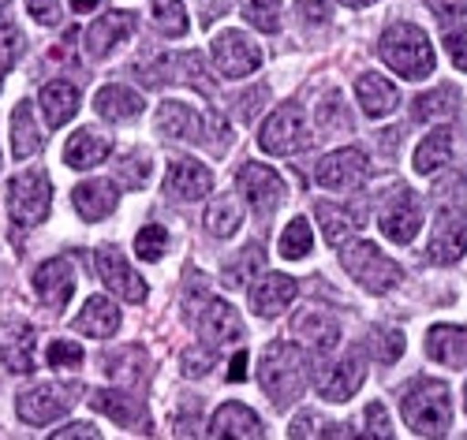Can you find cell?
<instances>
[{
  "label": "cell",
  "mask_w": 467,
  "mask_h": 440,
  "mask_svg": "<svg viewBox=\"0 0 467 440\" xmlns=\"http://www.w3.org/2000/svg\"><path fill=\"white\" fill-rule=\"evenodd\" d=\"M0 83H5V67H0Z\"/></svg>",
  "instance_id": "cell-63"
},
{
  "label": "cell",
  "mask_w": 467,
  "mask_h": 440,
  "mask_svg": "<svg viewBox=\"0 0 467 440\" xmlns=\"http://www.w3.org/2000/svg\"><path fill=\"white\" fill-rule=\"evenodd\" d=\"M356 94H359V105H363V112L367 116H389L397 105H400V94H397V87L389 83V78H381V75H359V83H356Z\"/></svg>",
  "instance_id": "cell-29"
},
{
  "label": "cell",
  "mask_w": 467,
  "mask_h": 440,
  "mask_svg": "<svg viewBox=\"0 0 467 440\" xmlns=\"http://www.w3.org/2000/svg\"><path fill=\"white\" fill-rule=\"evenodd\" d=\"M426 354L441 366H463L467 363V325H434L426 333Z\"/></svg>",
  "instance_id": "cell-26"
},
{
  "label": "cell",
  "mask_w": 467,
  "mask_h": 440,
  "mask_svg": "<svg viewBox=\"0 0 467 440\" xmlns=\"http://www.w3.org/2000/svg\"><path fill=\"white\" fill-rule=\"evenodd\" d=\"M340 261L348 269V276L356 280V284H363L367 292L374 295H385V292H393L400 280H404V269L393 261V258H385L374 243H352V247H340Z\"/></svg>",
  "instance_id": "cell-4"
},
{
  "label": "cell",
  "mask_w": 467,
  "mask_h": 440,
  "mask_svg": "<svg viewBox=\"0 0 467 440\" xmlns=\"http://www.w3.org/2000/svg\"><path fill=\"white\" fill-rule=\"evenodd\" d=\"M19 56H23V34H19V26L8 23V19H0V67L8 71Z\"/></svg>",
  "instance_id": "cell-47"
},
{
  "label": "cell",
  "mask_w": 467,
  "mask_h": 440,
  "mask_svg": "<svg viewBox=\"0 0 467 440\" xmlns=\"http://www.w3.org/2000/svg\"><path fill=\"white\" fill-rule=\"evenodd\" d=\"M37 146H42V135H37V128H34V108L26 101H19L16 112H12V157L26 161Z\"/></svg>",
  "instance_id": "cell-34"
},
{
  "label": "cell",
  "mask_w": 467,
  "mask_h": 440,
  "mask_svg": "<svg viewBox=\"0 0 467 440\" xmlns=\"http://www.w3.org/2000/svg\"><path fill=\"white\" fill-rule=\"evenodd\" d=\"M75 329L94 340H109L120 333V310H116V302L109 295H94V299H87L83 313L75 317Z\"/></svg>",
  "instance_id": "cell-20"
},
{
  "label": "cell",
  "mask_w": 467,
  "mask_h": 440,
  "mask_svg": "<svg viewBox=\"0 0 467 440\" xmlns=\"http://www.w3.org/2000/svg\"><path fill=\"white\" fill-rule=\"evenodd\" d=\"M367 433L378 436V440L397 436V433H393V422H389V414H385L381 404H370V407H367Z\"/></svg>",
  "instance_id": "cell-50"
},
{
  "label": "cell",
  "mask_w": 467,
  "mask_h": 440,
  "mask_svg": "<svg viewBox=\"0 0 467 440\" xmlns=\"http://www.w3.org/2000/svg\"><path fill=\"white\" fill-rule=\"evenodd\" d=\"M258 265H262V247L254 243V247L240 251V265H232V269L224 272V284H228V288H244V284H247V272H254Z\"/></svg>",
  "instance_id": "cell-49"
},
{
  "label": "cell",
  "mask_w": 467,
  "mask_h": 440,
  "mask_svg": "<svg viewBox=\"0 0 467 440\" xmlns=\"http://www.w3.org/2000/svg\"><path fill=\"white\" fill-rule=\"evenodd\" d=\"M367 157L359 149H337L329 157H322V165L315 169V179L329 190H352L367 179Z\"/></svg>",
  "instance_id": "cell-12"
},
{
  "label": "cell",
  "mask_w": 467,
  "mask_h": 440,
  "mask_svg": "<svg viewBox=\"0 0 467 440\" xmlns=\"http://www.w3.org/2000/svg\"><path fill=\"white\" fill-rule=\"evenodd\" d=\"M318 220H322V228H326L329 247H344L348 239H352V231H356L352 217H348V213H340L337 206H318Z\"/></svg>",
  "instance_id": "cell-40"
},
{
  "label": "cell",
  "mask_w": 467,
  "mask_h": 440,
  "mask_svg": "<svg viewBox=\"0 0 467 440\" xmlns=\"http://www.w3.org/2000/svg\"><path fill=\"white\" fill-rule=\"evenodd\" d=\"M363 363L352 354V358H340V363L329 370V373H322L318 377V395L322 399H329V404H340V399H352L356 392H359V384H363Z\"/></svg>",
  "instance_id": "cell-22"
},
{
  "label": "cell",
  "mask_w": 467,
  "mask_h": 440,
  "mask_svg": "<svg viewBox=\"0 0 467 440\" xmlns=\"http://www.w3.org/2000/svg\"><path fill=\"white\" fill-rule=\"evenodd\" d=\"M422 5L431 8L434 15H441V19H452V15L467 12V0H422Z\"/></svg>",
  "instance_id": "cell-56"
},
{
  "label": "cell",
  "mask_w": 467,
  "mask_h": 440,
  "mask_svg": "<svg viewBox=\"0 0 467 440\" xmlns=\"http://www.w3.org/2000/svg\"><path fill=\"white\" fill-rule=\"evenodd\" d=\"M94 108L105 119H135L142 112V97L131 94L128 87H105V90H98Z\"/></svg>",
  "instance_id": "cell-33"
},
{
  "label": "cell",
  "mask_w": 467,
  "mask_h": 440,
  "mask_svg": "<svg viewBox=\"0 0 467 440\" xmlns=\"http://www.w3.org/2000/svg\"><path fill=\"white\" fill-rule=\"evenodd\" d=\"M71 202L75 210H79L83 220H101L116 210V202H120V194H116V187L109 179H87L71 190Z\"/></svg>",
  "instance_id": "cell-24"
},
{
  "label": "cell",
  "mask_w": 467,
  "mask_h": 440,
  "mask_svg": "<svg viewBox=\"0 0 467 440\" xmlns=\"http://www.w3.org/2000/svg\"><path fill=\"white\" fill-rule=\"evenodd\" d=\"M213 64L224 78H247L258 71L262 49L251 42V37H244L240 30H224L213 42Z\"/></svg>",
  "instance_id": "cell-8"
},
{
  "label": "cell",
  "mask_w": 467,
  "mask_h": 440,
  "mask_svg": "<svg viewBox=\"0 0 467 440\" xmlns=\"http://www.w3.org/2000/svg\"><path fill=\"white\" fill-rule=\"evenodd\" d=\"M236 183H240V194L251 202V210H258V213H269L285 198V179L269 165H258V161H247L240 169Z\"/></svg>",
  "instance_id": "cell-9"
},
{
  "label": "cell",
  "mask_w": 467,
  "mask_h": 440,
  "mask_svg": "<svg viewBox=\"0 0 467 440\" xmlns=\"http://www.w3.org/2000/svg\"><path fill=\"white\" fill-rule=\"evenodd\" d=\"M139 78L146 87H161V83H202V60L194 53H180V56H161L158 64L139 67Z\"/></svg>",
  "instance_id": "cell-15"
},
{
  "label": "cell",
  "mask_w": 467,
  "mask_h": 440,
  "mask_svg": "<svg viewBox=\"0 0 467 440\" xmlns=\"http://www.w3.org/2000/svg\"><path fill=\"white\" fill-rule=\"evenodd\" d=\"M199 333L206 343H232L244 336V322L228 302H206V313H199Z\"/></svg>",
  "instance_id": "cell-28"
},
{
  "label": "cell",
  "mask_w": 467,
  "mask_h": 440,
  "mask_svg": "<svg viewBox=\"0 0 467 440\" xmlns=\"http://www.w3.org/2000/svg\"><path fill=\"white\" fill-rule=\"evenodd\" d=\"M310 247H315V235H310V220H306V217H296V220L281 231V254L296 261V258L310 254Z\"/></svg>",
  "instance_id": "cell-39"
},
{
  "label": "cell",
  "mask_w": 467,
  "mask_h": 440,
  "mask_svg": "<svg viewBox=\"0 0 467 440\" xmlns=\"http://www.w3.org/2000/svg\"><path fill=\"white\" fill-rule=\"evenodd\" d=\"M49 202H53V187L46 172H23L8 183V213L19 228H34L49 217Z\"/></svg>",
  "instance_id": "cell-6"
},
{
  "label": "cell",
  "mask_w": 467,
  "mask_h": 440,
  "mask_svg": "<svg viewBox=\"0 0 467 440\" xmlns=\"http://www.w3.org/2000/svg\"><path fill=\"white\" fill-rule=\"evenodd\" d=\"M131 34H135V15L131 12H109L98 23H90V30H87V53L90 56H105V53H112Z\"/></svg>",
  "instance_id": "cell-17"
},
{
  "label": "cell",
  "mask_w": 467,
  "mask_h": 440,
  "mask_svg": "<svg viewBox=\"0 0 467 440\" xmlns=\"http://www.w3.org/2000/svg\"><path fill=\"white\" fill-rule=\"evenodd\" d=\"M296 299V280L292 276H281V272H269L262 276L258 284L251 288V310L258 317H277L281 310H288Z\"/></svg>",
  "instance_id": "cell-16"
},
{
  "label": "cell",
  "mask_w": 467,
  "mask_h": 440,
  "mask_svg": "<svg viewBox=\"0 0 467 440\" xmlns=\"http://www.w3.org/2000/svg\"><path fill=\"white\" fill-rule=\"evenodd\" d=\"M258 381L277 407L296 404L306 388V354L292 343H274L258 363Z\"/></svg>",
  "instance_id": "cell-2"
},
{
  "label": "cell",
  "mask_w": 467,
  "mask_h": 440,
  "mask_svg": "<svg viewBox=\"0 0 467 440\" xmlns=\"http://www.w3.org/2000/svg\"><path fill=\"white\" fill-rule=\"evenodd\" d=\"M434 206H438V213H460L467 206V183H463V176H449L434 190Z\"/></svg>",
  "instance_id": "cell-42"
},
{
  "label": "cell",
  "mask_w": 467,
  "mask_h": 440,
  "mask_svg": "<svg viewBox=\"0 0 467 440\" xmlns=\"http://www.w3.org/2000/svg\"><path fill=\"white\" fill-rule=\"evenodd\" d=\"M165 247H169V235H165L161 224H146V228L135 235V254H139L142 261H158V258L165 254Z\"/></svg>",
  "instance_id": "cell-43"
},
{
  "label": "cell",
  "mask_w": 467,
  "mask_h": 440,
  "mask_svg": "<svg viewBox=\"0 0 467 440\" xmlns=\"http://www.w3.org/2000/svg\"><path fill=\"white\" fill-rule=\"evenodd\" d=\"M244 19L262 34H277L281 30V0H247Z\"/></svg>",
  "instance_id": "cell-38"
},
{
  "label": "cell",
  "mask_w": 467,
  "mask_h": 440,
  "mask_svg": "<svg viewBox=\"0 0 467 440\" xmlns=\"http://www.w3.org/2000/svg\"><path fill=\"white\" fill-rule=\"evenodd\" d=\"M90 407L98 411V414H105V418H112L116 425H146V414H142V404L139 399H131L128 392H94V399H90Z\"/></svg>",
  "instance_id": "cell-30"
},
{
  "label": "cell",
  "mask_w": 467,
  "mask_h": 440,
  "mask_svg": "<svg viewBox=\"0 0 467 440\" xmlns=\"http://www.w3.org/2000/svg\"><path fill=\"white\" fill-rule=\"evenodd\" d=\"M153 19H158L161 34H169V37L187 34V12L180 0H153Z\"/></svg>",
  "instance_id": "cell-41"
},
{
  "label": "cell",
  "mask_w": 467,
  "mask_h": 440,
  "mask_svg": "<svg viewBox=\"0 0 467 440\" xmlns=\"http://www.w3.org/2000/svg\"><path fill=\"white\" fill-rule=\"evenodd\" d=\"M240 224H244V210H240V202L232 194H221L217 202L206 210V231L217 235V239H228Z\"/></svg>",
  "instance_id": "cell-35"
},
{
  "label": "cell",
  "mask_w": 467,
  "mask_h": 440,
  "mask_svg": "<svg viewBox=\"0 0 467 440\" xmlns=\"http://www.w3.org/2000/svg\"><path fill=\"white\" fill-rule=\"evenodd\" d=\"M452 135L456 131L438 128V131H431V135L419 142V149H415V172L419 176H431V172L452 165Z\"/></svg>",
  "instance_id": "cell-31"
},
{
  "label": "cell",
  "mask_w": 467,
  "mask_h": 440,
  "mask_svg": "<svg viewBox=\"0 0 467 440\" xmlns=\"http://www.w3.org/2000/svg\"><path fill=\"white\" fill-rule=\"evenodd\" d=\"M296 8H299V15H303V23L322 26V23L329 19V0H296Z\"/></svg>",
  "instance_id": "cell-53"
},
{
  "label": "cell",
  "mask_w": 467,
  "mask_h": 440,
  "mask_svg": "<svg viewBox=\"0 0 467 440\" xmlns=\"http://www.w3.org/2000/svg\"><path fill=\"white\" fill-rule=\"evenodd\" d=\"M344 5H352V8H363V5H374V0H344Z\"/></svg>",
  "instance_id": "cell-60"
},
{
  "label": "cell",
  "mask_w": 467,
  "mask_h": 440,
  "mask_svg": "<svg viewBox=\"0 0 467 440\" xmlns=\"http://www.w3.org/2000/svg\"><path fill=\"white\" fill-rule=\"evenodd\" d=\"M310 124H306V112L303 105H281L274 116L262 124V149L274 153V157H292V153H303L310 146Z\"/></svg>",
  "instance_id": "cell-5"
},
{
  "label": "cell",
  "mask_w": 467,
  "mask_h": 440,
  "mask_svg": "<svg viewBox=\"0 0 467 440\" xmlns=\"http://www.w3.org/2000/svg\"><path fill=\"white\" fill-rule=\"evenodd\" d=\"M262 101H265V87H258L254 94H247V97H240V116L244 119H251L258 108H262Z\"/></svg>",
  "instance_id": "cell-57"
},
{
  "label": "cell",
  "mask_w": 467,
  "mask_h": 440,
  "mask_svg": "<svg viewBox=\"0 0 467 440\" xmlns=\"http://www.w3.org/2000/svg\"><path fill=\"white\" fill-rule=\"evenodd\" d=\"M75 407V388L71 384H42V388H30L19 395V418L26 425H46L60 414H67Z\"/></svg>",
  "instance_id": "cell-7"
},
{
  "label": "cell",
  "mask_w": 467,
  "mask_h": 440,
  "mask_svg": "<svg viewBox=\"0 0 467 440\" xmlns=\"http://www.w3.org/2000/svg\"><path fill=\"white\" fill-rule=\"evenodd\" d=\"M210 187H213V176L199 161H176L165 176V194L180 198V202H194V198L210 194Z\"/></svg>",
  "instance_id": "cell-18"
},
{
  "label": "cell",
  "mask_w": 467,
  "mask_h": 440,
  "mask_svg": "<svg viewBox=\"0 0 467 440\" xmlns=\"http://www.w3.org/2000/svg\"><path fill=\"white\" fill-rule=\"evenodd\" d=\"M98 5H101V0H71L75 12H90V8H98Z\"/></svg>",
  "instance_id": "cell-59"
},
{
  "label": "cell",
  "mask_w": 467,
  "mask_h": 440,
  "mask_svg": "<svg viewBox=\"0 0 467 440\" xmlns=\"http://www.w3.org/2000/svg\"><path fill=\"white\" fill-rule=\"evenodd\" d=\"M318 128L322 131H348V128H352V119H348V112H344V97L340 94H329L318 105Z\"/></svg>",
  "instance_id": "cell-46"
},
{
  "label": "cell",
  "mask_w": 467,
  "mask_h": 440,
  "mask_svg": "<svg viewBox=\"0 0 467 440\" xmlns=\"http://www.w3.org/2000/svg\"><path fill=\"white\" fill-rule=\"evenodd\" d=\"M288 436H352V433H348V429H340V425H326L322 418H315L310 411H303V414L292 422Z\"/></svg>",
  "instance_id": "cell-48"
},
{
  "label": "cell",
  "mask_w": 467,
  "mask_h": 440,
  "mask_svg": "<svg viewBox=\"0 0 467 440\" xmlns=\"http://www.w3.org/2000/svg\"><path fill=\"white\" fill-rule=\"evenodd\" d=\"M213 370V351H183V373L187 377H202Z\"/></svg>",
  "instance_id": "cell-52"
},
{
  "label": "cell",
  "mask_w": 467,
  "mask_h": 440,
  "mask_svg": "<svg viewBox=\"0 0 467 440\" xmlns=\"http://www.w3.org/2000/svg\"><path fill=\"white\" fill-rule=\"evenodd\" d=\"M456 90H449V87H441V90H434V94H422L419 101H415V119H449V116H456Z\"/></svg>",
  "instance_id": "cell-37"
},
{
  "label": "cell",
  "mask_w": 467,
  "mask_h": 440,
  "mask_svg": "<svg viewBox=\"0 0 467 440\" xmlns=\"http://www.w3.org/2000/svg\"><path fill=\"white\" fill-rule=\"evenodd\" d=\"M292 329H296V336H299L306 347H315L318 354L333 351V347H337V340H340V325H337V317H333V313H318V310L299 313L296 322H292Z\"/></svg>",
  "instance_id": "cell-27"
},
{
  "label": "cell",
  "mask_w": 467,
  "mask_h": 440,
  "mask_svg": "<svg viewBox=\"0 0 467 440\" xmlns=\"http://www.w3.org/2000/svg\"><path fill=\"white\" fill-rule=\"evenodd\" d=\"M116 172H120V179L131 187V190H142L146 183H150V157L142 153V149H135V153H128L120 165H116Z\"/></svg>",
  "instance_id": "cell-45"
},
{
  "label": "cell",
  "mask_w": 467,
  "mask_h": 440,
  "mask_svg": "<svg viewBox=\"0 0 467 440\" xmlns=\"http://www.w3.org/2000/svg\"><path fill=\"white\" fill-rule=\"evenodd\" d=\"M30 5V15L42 23V26H57L60 23V8H57V0H26Z\"/></svg>",
  "instance_id": "cell-54"
},
{
  "label": "cell",
  "mask_w": 467,
  "mask_h": 440,
  "mask_svg": "<svg viewBox=\"0 0 467 440\" xmlns=\"http://www.w3.org/2000/svg\"><path fill=\"white\" fill-rule=\"evenodd\" d=\"M463 411H467V384H463Z\"/></svg>",
  "instance_id": "cell-62"
},
{
  "label": "cell",
  "mask_w": 467,
  "mask_h": 440,
  "mask_svg": "<svg viewBox=\"0 0 467 440\" xmlns=\"http://www.w3.org/2000/svg\"><path fill=\"white\" fill-rule=\"evenodd\" d=\"M367 354L378 358V363H397L404 354V333L400 329H370L367 333Z\"/></svg>",
  "instance_id": "cell-36"
},
{
  "label": "cell",
  "mask_w": 467,
  "mask_h": 440,
  "mask_svg": "<svg viewBox=\"0 0 467 440\" xmlns=\"http://www.w3.org/2000/svg\"><path fill=\"white\" fill-rule=\"evenodd\" d=\"M404 422L419 433V436H445L449 422H452V404H449V384L441 381H415L404 388L400 399Z\"/></svg>",
  "instance_id": "cell-3"
},
{
  "label": "cell",
  "mask_w": 467,
  "mask_h": 440,
  "mask_svg": "<svg viewBox=\"0 0 467 440\" xmlns=\"http://www.w3.org/2000/svg\"><path fill=\"white\" fill-rule=\"evenodd\" d=\"M53 440H98L101 433L90 425V422H71V425H64V429H57V433H49Z\"/></svg>",
  "instance_id": "cell-55"
},
{
  "label": "cell",
  "mask_w": 467,
  "mask_h": 440,
  "mask_svg": "<svg viewBox=\"0 0 467 440\" xmlns=\"http://www.w3.org/2000/svg\"><path fill=\"white\" fill-rule=\"evenodd\" d=\"M46 363L53 370H64V373H75L83 366V347L79 343H67V340H53L49 343V354H46Z\"/></svg>",
  "instance_id": "cell-44"
},
{
  "label": "cell",
  "mask_w": 467,
  "mask_h": 440,
  "mask_svg": "<svg viewBox=\"0 0 467 440\" xmlns=\"http://www.w3.org/2000/svg\"><path fill=\"white\" fill-rule=\"evenodd\" d=\"M378 56L404 78H426V75H434V64H438L431 37H426L419 26H411V23H393L389 26L381 34V42H378Z\"/></svg>",
  "instance_id": "cell-1"
},
{
  "label": "cell",
  "mask_w": 467,
  "mask_h": 440,
  "mask_svg": "<svg viewBox=\"0 0 467 440\" xmlns=\"http://www.w3.org/2000/svg\"><path fill=\"white\" fill-rule=\"evenodd\" d=\"M153 124H158L161 135L176 138V142H199L202 138V119L191 105L183 101H161L158 116H153Z\"/></svg>",
  "instance_id": "cell-19"
},
{
  "label": "cell",
  "mask_w": 467,
  "mask_h": 440,
  "mask_svg": "<svg viewBox=\"0 0 467 440\" xmlns=\"http://www.w3.org/2000/svg\"><path fill=\"white\" fill-rule=\"evenodd\" d=\"M467 251V217L460 213H438V228L426 243V258L434 265H456L460 254Z\"/></svg>",
  "instance_id": "cell-13"
},
{
  "label": "cell",
  "mask_w": 467,
  "mask_h": 440,
  "mask_svg": "<svg viewBox=\"0 0 467 440\" xmlns=\"http://www.w3.org/2000/svg\"><path fill=\"white\" fill-rule=\"evenodd\" d=\"M244 377H247V351H240L228 366V381H244Z\"/></svg>",
  "instance_id": "cell-58"
},
{
  "label": "cell",
  "mask_w": 467,
  "mask_h": 440,
  "mask_svg": "<svg viewBox=\"0 0 467 440\" xmlns=\"http://www.w3.org/2000/svg\"><path fill=\"white\" fill-rule=\"evenodd\" d=\"M445 49H449L452 64H456L460 71H467V26H460V30H449V34H445Z\"/></svg>",
  "instance_id": "cell-51"
},
{
  "label": "cell",
  "mask_w": 467,
  "mask_h": 440,
  "mask_svg": "<svg viewBox=\"0 0 467 440\" xmlns=\"http://www.w3.org/2000/svg\"><path fill=\"white\" fill-rule=\"evenodd\" d=\"M34 329L30 325H5L0 329V363L12 373H30L34 370Z\"/></svg>",
  "instance_id": "cell-23"
},
{
  "label": "cell",
  "mask_w": 467,
  "mask_h": 440,
  "mask_svg": "<svg viewBox=\"0 0 467 440\" xmlns=\"http://www.w3.org/2000/svg\"><path fill=\"white\" fill-rule=\"evenodd\" d=\"M109 153H112L109 135H98L94 128H83V131H75V135H71V142L64 146V161H67V169L87 172V169L101 165Z\"/></svg>",
  "instance_id": "cell-25"
},
{
  "label": "cell",
  "mask_w": 467,
  "mask_h": 440,
  "mask_svg": "<svg viewBox=\"0 0 467 440\" xmlns=\"http://www.w3.org/2000/svg\"><path fill=\"white\" fill-rule=\"evenodd\" d=\"M34 292H37V299H42L53 313H60V310L67 306L71 292H75L71 261H67V258H49V261L37 265V272H34Z\"/></svg>",
  "instance_id": "cell-14"
},
{
  "label": "cell",
  "mask_w": 467,
  "mask_h": 440,
  "mask_svg": "<svg viewBox=\"0 0 467 440\" xmlns=\"http://www.w3.org/2000/svg\"><path fill=\"white\" fill-rule=\"evenodd\" d=\"M42 108H46L49 128H64L67 119L79 112V90H75L71 83H49L42 90Z\"/></svg>",
  "instance_id": "cell-32"
},
{
  "label": "cell",
  "mask_w": 467,
  "mask_h": 440,
  "mask_svg": "<svg viewBox=\"0 0 467 440\" xmlns=\"http://www.w3.org/2000/svg\"><path fill=\"white\" fill-rule=\"evenodd\" d=\"M210 436H240V440H258L265 436L262 418L244 407V404H224L213 418H210Z\"/></svg>",
  "instance_id": "cell-21"
},
{
  "label": "cell",
  "mask_w": 467,
  "mask_h": 440,
  "mask_svg": "<svg viewBox=\"0 0 467 440\" xmlns=\"http://www.w3.org/2000/svg\"><path fill=\"white\" fill-rule=\"evenodd\" d=\"M419 228H422V210L415 202V194L408 187L393 190V198H389L385 210H381V231H385V239H393V243L404 247V243H411V239H415Z\"/></svg>",
  "instance_id": "cell-10"
},
{
  "label": "cell",
  "mask_w": 467,
  "mask_h": 440,
  "mask_svg": "<svg viewBox=\"0 0 467 440\" xmlns=\"http://www.w3.org/2000/svg\"><path fill=\"white\" fill-rule=\"evenodd\" d=\"M94 269H98V276H101V284H109L120 299H128V302H146L142 276L131 272V265L124 261L120 251H112V247L98 251V254H94Z\"/></svg>",
  "instance_id": "cell-11"
},
{
  "label": "cell",
  "mask_w": 467,
  "mask_h": 440,
  "mask_svg": "<svg viewBox=\"0 0 467 440\" xmlns=\"http://www.w3.org/2000/svg\"><path fill=\"white\" fill-rule=\"evenodd\" d=\"M8 5H12V0H0V12H5V8H8Z\"/></svg>",
  "instance_id": "cell-61"
}]
</instances>
